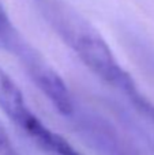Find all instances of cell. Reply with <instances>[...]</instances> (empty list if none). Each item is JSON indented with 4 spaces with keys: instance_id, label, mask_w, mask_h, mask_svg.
Returning <instances> with one entry per match:
<instances>
[{
    "instance_id": "6da1fadb",
    "label": "cell",
    "mask_w": 154,
    "mask_h": 155,
    "mask_svg": "<svg viewBox=\"0 0 154 155\" xmlns=\"http://www.w3.org/2000/svg\"><path fill=\"white\" fill-rule=\"evenodd\" d=\"M41 18L74 54L100 79L123 94L130 106L141 107L149 99L134 78L119 63L100 31L65 0H33Z\"/></svg>"
},
{
    "instance_id": "7a4b0ae2",
    "label": "cell",
    "mask_w": 154,
    "mask_h": 155,
    "mask_svg": "<svg viewBox=\"0 0 154 155\" xmlns=\"http://www.w3.org/2000/svg\"><path fill=\"white\" fill-rule=\"evenodd\" d=\"M0 109L44 153L53 154L60 147L63 136L33 112L19 86L3 68H0Z\"/></svg>"
},
{
    "instance_id": "3957f363",
    "label": "cell",
    "mask_w": 154,
    "mask_h": 155,
    "mask_svg": "<svg viewBox=\"0 0 154 155\" xmlns=\"http://www.w3.org/2000/svg\"><path fill=\"white\" fill-rule=\"evenodd\" d=\"M32 48L33 45L16 29L5 8L0 3V51L10 53L18 61Z\"/></svg>"
},
{
    "instance_id": "277c9868",
    "label": "cell",
    "mask_w": 154,
    "mask_h": 155,
    "mask_svg": "<svg viewBox=\"0 0 154 155\" xmlns=\"http://www.w3.org/2000/svg\"><path fill=\"white\" fill-rule=\"evenodd\" d=\"M0 155H19L7 129L0 123Z\"/></svg>"
}]
</instances>
